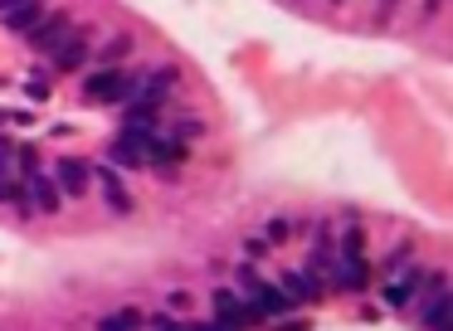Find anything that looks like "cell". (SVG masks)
I'll return each instance as SVG.
<instances>
[{
    "label": "cell",
    "mask_w": 453,
    "mask_h": 331,
    "mask_svg": "<svg viewBox=\"0 0 453 331\" xmlns=\"http://www.w3.org/2000/svg\"><path fill=\"white\" fill-rule=\"evenodd\" d=\"M132 327H141V317H136V312H112V317L98 322V331H132Z\"/></svg>",
    "instance_id": "9a60e30c"
},
{
    "label": "cell",
    "mask_w": 453,
    "mask_h": 331,
    "mask_svg": "<svg viewBox=\"0 0 453 331\" xmlns=\"http://www.w3.org/2000/svg\"><path fill=\"white\" fill-rule=\"evenodd\" d=\"M332 277L342 282V287H366L371 282V273H366V263H361V253H347L337 268H332Z\"/></svg>",
    "instance_id": "8fae6325"
},
{
    "label": "cell",
    "mask_w": 453,
    "mask_h": 331,
    "mask_svg": "<svg viewBox=\"0 0 453 331\" xmlns=\"http://www.w3.org/2000/svg\"><path fill=\"white\" fill-rule=\"evenodd\" d=\"M83 93H88V103H122V98L132 93V78L103 68V73H93V78L83 83Z\"/></svg>",
    "instance_id": "6da1fadb"
},
{
    "label": "cell",
    "mask_w": 453,
    "mask_h": 331,
    "mask_svg": "<svg viewBox=\"0 0 453 331\" xmlns=\"http://www.w3.org/2000/svg\"><path fill=\"white\" fill-rule=\"evenodd\" d=\"M10 170H15V146H10V141H0V180H5Z\"/></svg>",
    "instance_id": "ac0fdd59"
},
{
    "label": "cell",
    "mask_w": 453,
    "mask_h": 331,
    "mask_svg": "<svg viewBox=\"0 0 453 331\" xmlns=\"http://www.w3.org/2000/svg\"><path fill=\"white\" fill-rule=\"evenodd\" d=\"M151 327H156V331H181L176 322H171V317H151Z\"/></svg>",
    "instance_id": "ffe728a7"
},
{
    "label": "cell",
    "mask_w": 453,
    "mask_h": 331,
    "mask_svg": "<svg viewBox=\"0 0 453 331\" xmlns=\"http://www.w3.org/2000/svg\"><path fill=\"white\" fill-rule=\"evenodd\" d=\"M419 287H424V277H419V273H409V277H400L395 287H385V297H390L395 307H404L409 297H419Z\"/></svg>",
    "instance_id": "4fadbf2b"
},
{
    "label": "cell",
    "mask_w": 453,
    "mask_h": 331,
    "mask_svg": "<svg viewBox=\"0 0 453 331\" xmlns=\"http://www.w3.org/2000/svg\"><path fill=\"white\" fill-rule=\"evenodd\" d=\"M141 151H146V137H132V132H122V137L112 141V161L117 166H141L146 161Z\"/></svg>",
    "instance_id": "7c38bea8"
},
{
    "label": "cell",
    "mask_w": 453,
    "mask_h": 331,
    "mask_svg": "<svg viewBox=\"0 0 453 331\" xmlns=\"http://www.w3.org/2000/svg\"><path fill=\"white\" fill-rule=\"evenodd\" d=\"M39 15H44L39 0H20V5H10L0 20H5V29H15V34H29V29L39 25Z\"/></svg>",
    "instance_id": "52a82bcc"
},
{
    "label": "cell",
    "mask_w": 453,
    "mask_h": 331,
    "mask_svg": "<svg viewBox=\"0 0 453 331\" xmlns=\"http://www.w3.org/2000/svg\"><path fill=\"white\" fill-rule=\"evenodd\" d=\"M0 200H15L20 210L29 205V200H25V185H10V180H0Z\"/></svg>",
    "instance_id": "e0dca14e"
},
{
    "label": "cell",
    "mask_w": 453,
    "mask_h": 331,
    "mask_svg": "<svg viewBox=\"0 0 453 331\" xmlns=\"http://www.w3.org/2000/svg\"><path fill=\"white\" fill-rule=\"evenodd\" d=\"M49 58L59 63V68H79L83 58H88V44H83L79 34H64V39H59V44L49 49Z\"/></svg>",
    "instance_id": "9c48e42d"
},
{
    "label": "cell",
    "mask_w": 453,
    "mask_h": 331,
    "mask_svg": "<svg viewBox=\"0 0 453 331\" xmlns=\"http://www.w3.org/2000/svg\"><path fill=\"white\" fill-rule=\"evenodd\" d=\"M278 282H283V297H302V302H307V297L317 292V287H312V277H307V273H283Z\"/></svg>",
    "instance_id": "5bb4252c"
},
{
    "label": "cell",
    "mask_w": 453,
    "mask_h": 331,
    "mask_svg": "<svg viewBox=\"0 0 453 331\" xmlns=\"http://www.w3.org/2000/svg\"><path fill=\"white\" fill-rule=\"evenodd\" d=\"M54 190H59V195H83V190H88V161L64 156V161L54 166Z\"/></svg>",
    "instance_id": "3957f363"
},
{
    "label": "cell",
    "mask_w": 453,
    "mask_h": 331,
    "mask_svg": "<svg viewBox=\"0 0 453 331\" xmlns=\"http://www.w3.org/2000/svg\"><path fill=\"white\" fill-rule=\"evenodd\" d=\"M25 200H34L39 210H49V215H54L64 195L54 190V180H49V175H44V170H25Z\"/></svg>",
    "instance_id": "5b68a950"
},
{
    "label": "cell",
    "mask_w": 453,
    "mask_h": 331,
    "mask_svg": "<svg viewBox=\"0 0 453 331\" xmlns=\"http://www.w3.org/2000/svg\"><path fill=\"white\" fill-rule=\"evenodd\" d=\"M171 83H176V68H156L151 78H132V93H127V98L141 103V108H156L161 98H166V88H171Z\"/></svg>",
    "instance_id": "7a4b0ae2"
},
{
    "label": "cell",
    "mask_w": 453,
    "mask_h": 331,
    "mask_svg": "<svg viewBox=\"0 0 453 331\" xmlns=\"http://www.w3.org/2000/svg\"><path fill=\"white\" fill-rule=\"evenodd\" d=\"M195 331H219V327H195Z\"/></svg>",
    "instance_id": "603a6c76"
},
{
    "label": "cell",
    "mask_w": 453,
    "mask_h": 331,
    "mask_svg": "<svg viewBox=\"0 0 453 331\" xmlns=\"http://www.w3.org/2000/svg\"><path fill=\"white\" fill-rule=\"evenodd\" d=\"M25 93H29V103H44V98H49V88H44L39 78H34V83H25Z\"/></svg>",
    "instance_id": "d6986e66"
},
{
    "label": "cell",
    "mask_w": 453,
    "mask_h": 331,
    "mask_svg": "<svg viewBox=\"0 0 453 331\" xmlns=\"http://www.w3.org/2000/svg\"><path fill=\"white\" fill-rule=\"evenodd\" d=\"M10 5H20V0H0V15H5V10H10Z\"/></svg>",
    "instance_id": "7402d4cb"
},
{
    "label": "cell",
    "mask_w": 453,
    "mask_h": 331,
    "mask_svg": "<svg viewBox=\"0 0 453 331\" xmlns=\"http://www.w3.org/2000/svg\"><path fill=\"white\" fill-rule=\"evenodd\" d=\"M64 34H69V20H64V10H54V15H39V25L29 29L34 49H54V44H59Z\"/></svg>",
    "instance_id": "8992f818"
},
{
    "label": "cell",
    "mask_w": 453,
    "mask_h": 331,
    "mask_svg": "<svg viewBox=\"0 0 453 331\" xmlns=\"http://www.w3.org/2000/svg\"><path fill=\"white\" fill-rule=\"evenodd\" d=\"M98 180H103V195H107V205H112L117 215H127V210H132V195H127V185L117 180V170H112V166H98Z\"/></svg>",
    "instance_id": "ba28073f"
},
{
    "label": "cell",
    "mask_w": 453,
    "mask_h": 331,
    "mask_svg": "<svg viewBox=\"0 0 453 331\" xmlns=\"http://www.w3.org/2000/svg\"><path fill=\"white\" fill-rule=\"evenodd\" d=\"M278 331H307V322H283Z\"/></svg>",
    "instance_id": "44dd1931"
},
{
    "label": "cell",
    "mask_w": 453,
    "mask_h": 331,
    "mask_svg": "<svg viewBox=\"0 0 453 331\" xmlns=\"http://www.w3.org/2000/svg\"><path fill=\"white\" fill-rule=\"evenodd\" d=\"M141 156H146V161L171 166V161H181V156H186V146H181V137L171 141V137H156V132H151V137H146V151H141Z\"/></svg>",
    "instance_id": "30bf717a"
},
{
    "label": "cell",
    "mask_w": 453,
    "mask_h": 331,
    "mask_svg": "<svg viewBox=\"0 0 453 331\" xmlns=\"http://www.w3.org/2000/svg\"><path fill=\"white\" fill-rule=\"evenodd\" d=\"M214 327H219V331H244V327H249L244 302L229 292V287H219V292H214Z\"/></svg>",
    "instance_id": "277c9868"
},
{
    "label": "cell",
    "mask_w": 453,
    "mask_h": 331,
    "mask_svg": "<svg viewBox=\"0 0 453 331\" xmlns=\"http://www.w3.org/2000/svg\"><path fill=\"white\" fill-rule=\"evenodd\" d=\"M127 49H132V39H127V34H117V39H112V44L103 49V63H117V58L127 54Z\"/></svg>",
    "instance_id": "2e32d148"
}]
</instances>
